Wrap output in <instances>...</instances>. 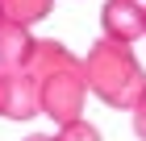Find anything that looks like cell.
I'll use <instances>...</instances> for the list:
<instances>
[{"label": "cell", "mask_w": 146, "mask_h": 141, "mask_svg": "<svg viewBox=\"0 0 146 141\" xmlns=\"http://www.w3.org/2000/svg\"><path fill=\"white\" fill-rule=\"evenodd\" d=\"M29 71H34V79H38V104H42V116L58 120V125L79 120L84 100H88L84 58H75L67 46L54 42V37H42V42H34Z\"/></svg>", "instance_id": "obj_1"}, {"label": "cell", "mask_w": 146, "mask_h": 141, "mask_svg": "<svg viewBox=\"0 0 146 141\" xmlns=\"http://www.w3.org/2000/svg\"><path fill=\"white\" fill-rule=\"evenodd\" d=\"M54 141H100V129L88 125V120L79 116V120H71V125H58Z\"/></svg>", "instance_id": "obj_7"}, {"label": "cell", "mask_w": 146, "mask_h": 141, "mask_svg": "<svg viewBox=\"0 0 146 141\" xmlns=\"http://www.w3.org/2000/svg\"><path fill=\"white\" fill-rule=\"evenodd\" d=\"M134 133H138V137L146 141V96H142V104L134 108Z\"/></svg>", "instance_id": "obj_8"}, {"label": "cell", "mask_w": 146, "mask_h": 141, "mask_svg": "<svg viewBox=\"0 0 146 141\" xmlns=\"http://www.w3.org/2000/svg\"><path fill=\"white\" fill-rule=\"evenodd\" d=\"M84 79H88V91L100 96L109 108L134 112L142 104V96H146V75H142V66H138V58L129 54V46L109 42V37H100L88 50Z\"/></svg>", "instance_id": "obj_2"}, {"label": "cell", "mask_w": 146, "mask_h": 141, "mask_svg": "<svg viewBox=\"0 0 146 141\" xmlns=\"http://www.w3.org/2000/svg\"><path fill=\"white\" fill-rule=\"evenodd\" d=\"M134 4H138V0H134Z\"/></svg>", "instance_id": "obj_11"}, {"label": "cell", "mask_w": 146, "mask_h": 141, "mask_svg": "<svg viewBox=\"0 0 146 141\" xmlns=\"http://www.w3.org/2000/svg\"><path fill=\"white\" fill-rule=\"evenodd\" d=\"M100 29L109 42H138V37H146V9L142 4H134V0H109L100 9Z\"/></svg>", "instance_id": "obj_4"}, {"label": "cell", "mask_w": 146, "mask_h": 141, "mask_svg": "<svg viewBox=\"0 0 146 141\" xmlns=\"http://www.w3.org/2000/svg\"><path fill=\"white\" fill-rule=\"evenodd\" d=\"M34 42L25 25L4 21L0 25V66H29V54H34Z\"/></svg>", "instance_id": "obj_5"}, {"label": "cell", "mask_w": 146, "mask_h": 141, "mask_svg": "<svg viewBox=\"0 0 146 141\" xmlns=\"http://www.w3.org/2000/svg\"><path fill=\"white\" fill-rule=\"evenodd\" d=\"M25 141H54V137H42V133H34V137H25Z\"/></svg>", "instance_id": "obj_9"}, {"label": "cell", "mask_w": 146, "mask_h": 141, "mask_svg": "<svg viewBox=\"0 0 146 141\" xmlns=\"http://www.w3.org/2000/svg\"><path fill=\"white\" fill-rule=\"evenodd\" d=\"M0 25H4V12H0Z\"/></svg>", "instance_id": "obj_10"}, {"label": "cell", "mask_w": 146, "mask_h": 141, "mask_svg": "<svg viewBox=\"0 0 146 141\" xmlns=\"http://www.w3.org/2000/svg\"><path fill=\"white\" fill-rule=\"evenodd\" d=\"M50 9H54V0H0V12H4V21L13 25H38L42 17H50Z\"/></svg>", "instance_id": "obj_6"}, {"label": "cell", "mask_w": 146, "mask_h": 141, "mask_svg": "<svg viewBox=\"0 0 146 141\" xmlns=\"http://www.w3.org/2000/svg\"><path fill=\"white\" fill-rule=\"evenodd\" d=\"M42 112L38 104V79L29 66H0V116L29 120Z\"/></svg>", "instance_id": "obj_3"}]
</instances>
